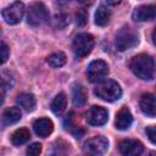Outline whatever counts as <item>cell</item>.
Wrapping results in <instances>:
<instances>
[{
  "instance_id": "obj_27",
  "label": "cell",
  "mask_w": 156,
  "mask_h": 156,
  "mask_svg": "<svg viewBox=\"0 0 156 156\" xmlns=\"http://www.w3.org/2000/svg\"><path fill=\"white\" fill-rule=\"evenodd\" d=\"M72 134H73L76 138H80V136L84 134V130H83V129H80V128L78 127V128H76L74 130H72Z\"/></svg>"
},
{
  "instance_id": "obj_17",
  "label": "cell",
  "mask_w": 156,
  "mask_h": 156,
  "mask_svg": "<svg viewBox=\"0 0 156 156\" xmlns=\"http://www.w3.org/2000/svg\"><path fill=\"white\" fill-rule=\"evenodd\" d=\"M110 18H111V11L108 10V7H106L105 5H100L95 11V24L100 27L107 26Z\"/></svg>"
},
{
  "instance_id": "obj_12",
  "label": "cell",
  "mask_w": 156,
  "mask_h": 156,
  "mask_svg": "<svg viewBox=\"0 0 156 156\" xmlns=\"http://www.w3.org/2000/svg\"><path fill=\"white\" fill-rule=\"evenodd\" d=\"M133 122V116L127 106H122L119 111L116 113V119H115V126L119 130H126L130 127Z\"/></svg>"
},
{
  "instance_id": "obj_28",
  "label": "cell",
  "mask_w": 156,
  "mask_h": 156,
  "mask_svg": "<svg viewBox=\"0 0 156 156\" xmlns=\"http://www.w3.org/2000/svg\"><path fill=\"white\" fill-rule=\"evenodd\" d=\"M149 156H155V152H150V155Z\"/></svg>"
},
{
  "instance_id": "obj_8",
  "label": "cell",
  "mask_w": 156,
  "mask_h": 156,
  "mask_svg": "<svg viewBox=\"0 0 156 156\" xmlns=\"http://www.w3.org/2000/svg\"><path fill=\"white\" fill-rule=\"evenodd\" d=\"M108 74V65L104 60H94L87 68V76L91 83L102 80Z\"/></svg>"
},
{
  "instance_id": "obj_7",
  "label": "cell",
  "mask_w": 156,
  "mask_h": 156,
  "mask_svg": "<svg viewBox=\"0 0 156 156\" xmlns=\"http://www.w3.org/2000/svg\"><path fill=\"white\" fill-rule=\"evenodd\" d=\"M24 13V4L21 1H15L10 6L5 7L1 12L4 21L7 24H17L21 22Z\"/></svg>"
},
{
  "instance_id": "obj_1",
  "label": "cell",
  "mask_w": 156,
  "mask_h": 156,
  "mask_svg": "<svg viewBox=\"0 0 156 156\" xmlns=\"http://www.w3.org/2000/svg\"><path fill=\"white\" fill-rule=\"evenodd\" d=\"M130 71L143 80H150L155 74V62L154 58L147 54H139L130 60Z\"/></svg>"
},
{
  "instance_id": "obj_22",
  "label": "cell",
  "mask_w": 156,
  "mask_h": 156,
  "mask_svg": "<svg viewBox=\"0 0 156 156\" xmlns=\"http://www.w3.org/2000/svg\"><path fill=\"white\" fill-rule=\"evenodd\" d=\"M9 55H10V49H9L7 44L4 41H0V65L5 63L7 61Z\"/></svg>"
},
{
  "instance_id": "obj_26",
  "label": "cell",
  "mask_w": 156,
  "mask_h": 156,
  "mask_svg": "<svg viewBox=\"0 0 156 156\" xmlns=\"http://www.w3.org/2000/svg\"><path fill=\"white\" fill-rule=\"evenodd\" d=\"M5 93H6V83H5V80L0 77V105L4 102Z\"/></svg>"
},
{
  "instance_id": "obj_24",
  "label": "cell",
  "mask_w": 156,
  "mask_h": 156,
  "mask_svg": "<svg viewBox=\"0 0 156 156\" xmlns=\"http://www.w3.org/2000/svg\"><path fill=\"white\" fill-rule=\"evenodd\" d=\"M76 17H77V24H78V26H84V24L87 23L88 16H87V11H85V10H83V9L78 10Z\"/></svg>"
},
{
  "instance_id": "obj_18",
  "label": "cell",
  "mask_w": 156,
  "mask_h": 156,
  "mask_svg": "<svg viewBox=\"0 0 156 156\" xmlns=\"http://www.w3.org/2000/svg\"><path fill=\"white\" fill-rule=\"evenodd\" d=\"M72 101L74 106H83L87 101V93L83 85L80 84H74L72 88Z\"/></svg>"
},
{
  "instance_id": "obj_19",
  "label": "cell",
  "mask_w": 156,
  "mask_h": 156,
  "mask_svg": "<svg viewBox=\"0 0 156 156\" xmlns=\"http://www.w3.org/2000/svg\"><path fill=\"white\" fill-rule=\"evenodd\" d=\"M66 105H67L66 94L65 93H58L55 96V99L52 100V102H51V111L55 115H60V113H62L65 111Z\"/></svg>"
},
{
  "instance_id": "obj_13",
  "label": "cell",
  "mask_w": 156,
  "mask_h": 156,
  "mask_svg": "<svg viewBox=\"0 0 156 156\" xmlns=\"http://www.w3.org/2000/svg\"><path fill=\"white\" fill-rule=\"evenodd\" d=\"M33 129L37 135L41 138L49 136L54 130V123L49 118H39L33 123Z\"/></svg>"
},
{
  "instance_id": "obj_3",
  "label": "cell",
  "mask_w": 156,
  "mask_h": 156,
  "mask_svg": "<svg viewBox=\"0 0 156 156\" xmlns=\"http://www.w3.org/2000/svg\"><path fill=\"white\" fill-rule=\"evenodd\" d=\"M94 37L89 33H79L72 41V50L78 58L88 56L94 48Z\"/></svg>"
},
{
  "instance_id": "obj_5",
  "label": "cell",
  "mask_w": 156,
  "mask_h": 156,
  "mask_svg": "<svg viewBox=\"0 0 156 156\" xmlns=\"http://www.w3.org/2000/svg\"><path fill=\"white\" fill-rule=\"evenodd\" d=\"M138 41L139 40H138L136 32L129 27H123L122 29H119L115 39L116 48L119 51H126L130 48H134L138 44Z\"/></svg>"
},
{
  "instance_id": "obj_4",
  "label": "cell",
  "mask_w": 156,
  "mask_h": 156,
  "mask_svg": "<svg viewBox=\"0 0 156 156\" xmlns=\"http://www.w3.org/2000/svg\"><path fill=\"white\" fill-rule=\"evenodd\" d=\"M50 13L46 6L43 2H34L29 6L28 13H27V22L28 24L33 27L41 26L49 21Z\"/></svg>"
},
{
  "instance_id": "obj_21",
  "label": "cell",
  "mask_w": 156,
  "mask_h": 156,
  "mask_svg": "<svg viewBox=\"0 0 156 156\" xmlns=\"http://www.w3.org/2000/svg\"><path fill=\"white\" fill-rule=\"evenodd\" d=\"M46 61H48L49 66H51L52 68H58V67H61L66 63V55L62 51L54 52L48 57Z\"/></svg>"
},
{
  "instance_id": "obj_15",
  "label": "cell",
  "mask_w": 156,
  "mask_h": 156,
  "mask_svg": "<svg viewBox=\"0 0 156 156\" xmlns=\"http://www.w3.org/2000/svg\"><path fill=\"white\" fill-rule=\"evenodd\" d=\"M21 117H22V113L18 107H7L2 112L0 121L2 126H10V124H15L16 122H18Z\"/></svg>"
},
{
  "instance_id": "obj_16",
  "label": "cell",
  "mask_w": 156,
  "mask_h": 156,
  "mask_svg": "<svg viewBox=\"0 0 156 156\" xmlns=\"http://www.w3.org/2000/svg\"><path fill=\"white\" fill-rule=\"evenodd\" d=\"M16 102H17V105L21 108H23L27 112L33 111L35 108V105H37V100H35L34 95L30 94V93H22V94H20L17 96V99H16Z\"/></svg>"
},
{
  "instance_id": "obj_10",
  "label": "cell",
  "mask_w": 156,
  "mask_h": 156,
  "mask_svg": "<svg viewBox=\"0 0 156 156\" xmlns=\"http://www.w3.org/2000/svg\"><path fill=\"white\" fill-rule=\"evenodd\" d=\"M118 150L123 156H140L144 151V146L139 140L126 139L119 143Z\"/></svg>"
},
{
  "instance_id": "obj_20",
  "label": "cell",
  "mask_w": 156,
  "mask_h": 156,
  "mask_svg": "<svg viewBox=\"0 0 156 156\" xmlns=\"http://www.w3.org/2000/svg\"><path fill=\"white\" fill-rule=\"evenodd\" d=\"M30 138V133L27 128H20V129H16L12 135H11V141L13 145H22L24 143H27Z\"/></svg>"
},
{
  "instance_id": "obj_25",
  "label": "cell",
  "mask_w": 156,
  "mask_h": 156,
  "mask_svg": "<svg viewBox=\"0 0 156 156\" xmlns=\"http://www.w3.org/2000/svg\"><path fill=\"white\" fill-rule=\"evenodd\" d=\"M145 132H146V135L149 136V139H150V141L152 143V144H155L156 143V132H155V127L154 126H150V127H147L146 129H145Z\"/></svg>"
},
{
  "instance_id": "obj_11",
  "label": "cell",
  "mask_w": 156,
  "mask_h": 156,
  "mask_svg": "<svg viewBox=\"0 0 156 156\" xmlns=\"http://www.w3.org/2000/svg\"><path fill=\"white\" fill-rule=\"evenodd\" d=\"M155 15L156 11L154 5H141L133 11L132 17L134 21L145 22V21H152L155 18Z\"/></svg>"
},
{
  "instance_id": "obj_6",
  "label": "cell",
  "mask_w": 156,
  "mask_h": 156,
  "mask_svg": "<svg viewBox=\"0 0 156 156\" xmlns=\"http://www.w3.org/2000/svg\"><path fill=\"white\" fill-rule=\"evenodd\" d=\"M108 149V141L106 138L98 135L88 139L84 144V151L90 156H104Z\"/></svg>"
},
{
  "instance_id": "obj_9",
  "label": "cell",
  "mask_w": 156,
  "mask_h": 156,
  "mask_svg": "<svg viewBox=\"0 0 156 156\" xmlns=\"http://www.w3.org/2000/svg\"><path fill=\"white\" fill-rule=\"evenodd\" d=\"M85 119L91 126H104L108 119V112L101 106H91L85 112Z\"/></svg>"
},
{
  "instance_id": "obj_14",
  "label": "cell",
  "mask_w": 156,
  "mask_h": 156,
  "mask_svg": "<svg viewBox=\"0 0 156 156\" xmlns=\"http://www.w3.org/2000/svg\"><path fill=\"white\" fill-rule=\"evenodd\" d=\"M139 106L144 115H146L147 117H151V118L155 117L156 107H155V96L152 94L141 95V98L139 100Z\"/></svg>"
},
{
  "instance_id": "obj_23",
  "label": "cell",
  "mask_w": 156,
  "mask_h": 156,
  "mask_svg": "<svg viewBox=\"0 0 156 156\" xmlns=\"http://www.w3.org/2000/svg\"><path fill=\"white\" fill-rule=\"evenodd\" d=\"M41 152V144L39 143H33L27 147V156H39Z\"/></svg>"
},
{
  "instance_id": "obj_2",
  "label": "cell",
  "mask_w": 156,
  "mask_h": 156,
  "mask_svg": "<svg viewBox=\"0 0 156 156\" xmlns=\"http://www.w3.org/2000/svg\"><path fill=\"white\" fill-rule=\"evenodd\" d=\"M94 94L104 101L112 102L121 98L122 89L117 82L107 79V80H104L100 84H98V87L94 89Z\"/></svg>"
}]
</instances>
